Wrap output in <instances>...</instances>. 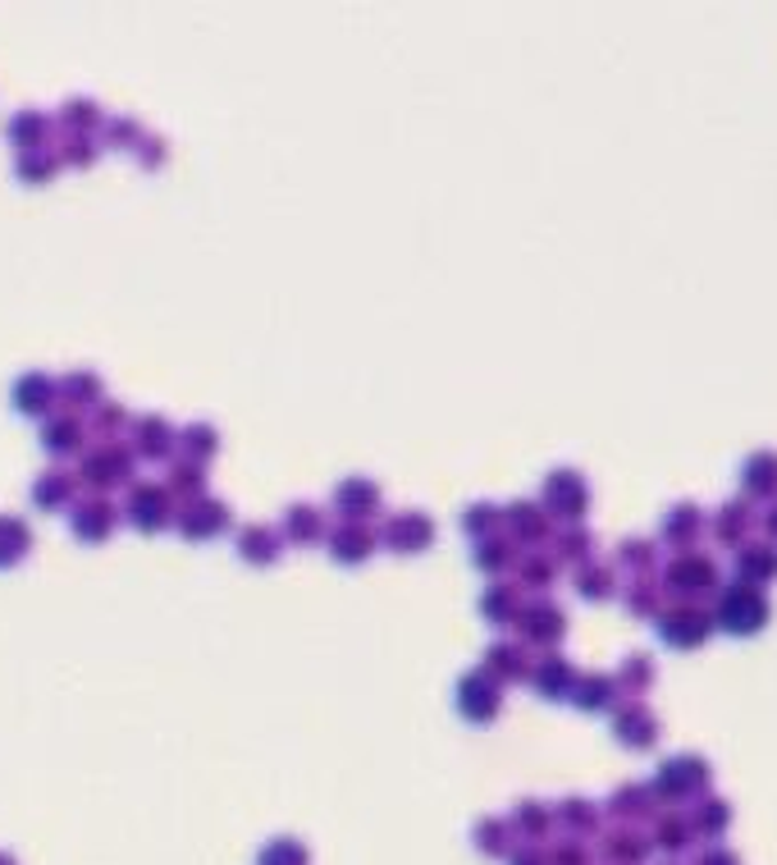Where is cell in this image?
Here are the masks:
<instances>
[{
    "instance_id": "6da1fadb",
    "label": "cell",
    "mask_w": 777,
    "mask_h": 865,
    "mask_svg": "<svg viewBox=\"0 0 777 865\" xmlns=\"http://www.w3.org/2000/svg\"><path fill=\"white\" fill-rule=\"evenodd\" d=\"M714 627L728 632V637H759L773 623V600L759 587H745V581H728V587L714 591Z\"/></svg>"
},
{
    "instance_id": "7a4b0ae2",
    "label": "cell",
    "mask_w": 777,
    "mask_h": 865,
    "mask_svg": "<svg viewBox=\"0 0 777 865\" xmlns=\"http://www.w3.org/2000/svg\"><path fill=\"white\" fill-rule=\"evenodd\" d=\"M134 468L138 458L124 440H111V445H88L78 453V468H73V481L83 486L88 495H111V491H128L134 486Z\"/></svg>"
},
{
    "instance_id": "3957f363",
    "label": "cell",
    "mask_w": 777,
    "mask_h": 865,
    "mask_svg": "<svg viewBox=\"0 0 777 865\" xmlns=\"http://www.w3.org/2000/svg\"><path fill=\"white\" fill-rule=\"evenodd\" d=\"M659 587H663V600H705L722 581H718V564L709 554L686 550V554H672L659 568Z\"/></svg>"
},
{
    "instance_id": "277c9868",
    "label": "cell",
    "mask_w": 777,
    "mask_h": 865,
    "mask_svg": "<svg viewBox=\"0 0 777 865\" xmlns=\"http://www.w3.org/2000/svg\"><path fill=\"white\" fill-rule=\"evenodd\" d=\"M654 627H659V642L672 650H699L718 632L709 604H699V600H668L659 609Z\"/></svg>"
},
{
    "instance_id": "5b68a950",
    "label": "cell",
    "mask_w": 777,
    "mask_h": 865,
    "mask_svg": "<svg viewBox=\"0 0 777 865\" xmlns=\"http://www.w3.org/2000/svg\"><path fill=\"white\" fill-rule=\"evenodd\" d=\"M540 508L563 527H577L590 514V481L577 468H554L540 481Z\"/></svg>"
},
{
    "instance_id": "8992f818",
    "label": "cell",
    "mask_w": 777,
    "mask_h": 865,
    "mask_svg": "<svg viewBox=\"0 0 777 865\" xmlns=\"http://www.w3.org/2000/svg\"><path fill=\"white\" fill-rule=\"evenodd\" d=\"M512 632H517V642H522L526 650L535 646V650L549 655V650H558L567 642V614H563V604H554L549 596H531V600H522V609H517Z\"/></svg>"
},
{
    "instance_id": "52a82bcc",
    "label": "cell",
    "mask_w": 777,
    "mask_h": 865,
    "mask_svg": "<svg viewBox=\"0 0 777 865\" xmlns=\"http://www.w3.org/2000/svg\"><path fill=\"white\" fill-rule=\"evenodd\" d=\"M709 783H714L709 760L695 756V751H682V756H672V760H663V765H659L650 793L659 801H691V797H705Z\"/></svg>"
},
{
    "instance_id": "ba28073f",
    "label": "cell",
    "mask_w": 777,
    "mask_h": 865,
    "mask_svg": "<svg viewBox=\"0 0 777 865\" xmlns=\"http://www.w3.org/2000/svg\"><path fill=\"white\" fill-rule=\"evenodd\" d=\"M119 518L142 537H161L165 527H174V499L161 481H134L119 504Z\"/></svg>"
},
{
    "instance_id": "9c48e42d",
    "label": "cell",
    "mask_w": 777,
    "mask_h": 865,
    "mask_svg": "<svg viewBox=\"0 0 777 865\" xmlns=\"http://www.w3.org/2000/svg\"><path fill=\"white\" fill-rule=\"evenodd\" d=\"M174 531L193 545H206V541L224 537V531H233V508L220 495H201L193 504H178L174 508Z\"/></svg>"
},
{
    "instance_id": "30bf717a",
    "label": "cell",
    "mask_w": 777,
    "mask_h": 865,
    "mask_svg": "<svg viewBox=\"0 0 777 865\" xmlns=\"http://www.w3.org/2000/svg\"><path fill=\"white\" fill-rule=\"evenodd\" d=\"M453 705H457V715H462L466 724L485 728V724H495V719L503 715V687L489 678L485 669H466V673L457 678Z\"/></svg>"
},
{
    "instance_id": "8fae6325",
    "label": "cell",
    "mask_w": 777,
    "mask_h": 865,
    "mask_svg": "<svg viewBox=\"0 0 777 865\" xmlns=\"http://www.w3.org/2000/svg\"><path fill=\"white\" fill-rule=\"evenodd\" d=\"M380 531V550H394L403 558L411 554H426L434 545V518L421 514V508H398V514H389Z\"/></svg>"
},
{
    "instance_id": "7c38bea8",
    "label": "cell",
    "mask_w": 777,
    "mask_h": 865,
    "mask_svg": "<svg viewBox=\"0 0 777 865\" xmlns=\"http://www.w3.org/2000/svg\"><path fill=\"white\" fill-rule=\"evenodd\" d=\"M119 527V504L111 495H78L69 504V531L83 545H106Z\"/></svg>"
},
{
    "instance_id": "4fadbf2b",
    "label": "cell",
    "mask_w": 777,
    "mask_h": 865,
    "mask_svg": "<svg viewBox=\"0 0 777 865\" xmlns=\"http://www.w3.org/2000/svg\"><path fill=\"white\" fill-rule=\"evenodd\" d=\"M554 518L540 508V499H512L503 508V537L517 545V550H544V541H554Z\"/></svg>"
},
{
    "instance_id": "5bb4252c",
    "label": "cell",
    "mask_w": 777,
    "mask_h": 865,
    "mask_svg": "<svg viewBox=\"0 0 777 865\" xmlns=\"http://www.w3.org/2000/svg\"><path fill=\"white\" fill-rule=\"evenodd\" d=\"M128 449H134L138 463H170L178 453V426L161 413L134 417V426H128Z\"/></svg>"
},
{
    "instance_id": "9a60e30c",
    "label": "cell",
    "mask_w": 777,
    "mask_h": 865,
    "mask_svg": "<svg viewBox=\"0 0 777 865\" xmlns=\"http://www.w3.org/2000/svg\"><path fill=\"white\" fill-rule=\"evenodd\" d=\"M608 715H613V737L622 747H631V751H650L659 742V733H663L659 715L645 701H617Z\"/></svg>"
},
{
    "instance_id": "2e32d148",
    "label": "cell",
    "mask_w": 777,
    "mask_h": 865,
    "mask_svg": "<svg viewBox=\"0 0 777 865\" xmlns=\"http://www.w3.org/2000/svg\"><path fill=\"white\" fill-rule=\"evenodd\" d=\"M325 550H329L334 564L357 568V564H367V558L380 550V531L371 522H329Z\"/></svg>"
},
{
    "instance_id": "e0dca14e",
    "label": "cell",
    "mask_w": 777,
    "mask_h": 865,
    "mask_svg": "<svg viewBox=\"0 0 777 865\" xmlns=\"http://www.w3.org/2000/svg\"><path fill=\"white\" fill-rule=\"evenodd\" d=\"M384 508V491L375 476H344L334 486V514L339 522H371Z\"/></svg>"
},
{
    "instance_id": "ac0fdd59",
    "label": "cell",
    "mask_w": 777,
    "mask_h": 865,
    "mask_svg": "<svg viewBox=\"0 0 777 865\" xmlns=\"http://www.w3.org/2000/svg\"><path fill=\"white\" fill-rule=\"evenodd\" d=\"M709 531V518H705V508L699 504H691V499H682V504H672L668 514H663V522H659V541L663 545H672V554H686V550H695V541Z\"/></svg>"
},
{
    "instance_id": "d6986e66",
    "label": "cell",
    "mask_w": 777,
    "mask_h": 865,
    "mask_svg": "<svg viewBox=\"0 0 777 865\" xmlns=\"http://www.w3.org/2000/svg\"><path fill=\"white\" fill-rule=\"evenodd\" d=\"M10 403H14V413L46 422L50 413H56V403H60L56 376H46V371H23V376L14 380V390H10Z\"/></svg>"
},
{
    "instance_id": "ffe728a7",
    "label": "cell",
    "mask_w": 777,
    "mask_h": 865,
    "mask_svg": "<svg viewBox=\"0 0 777 865\" xmlns=\"http://www.w3.org/2000/svg\"><path fill=\"white\" fill-rule=\"evenodd\" d=\"M325 531H329L325 514H321L316 504H306V499L289 504V508L279 514V541H283V545H298V550L321 545V541H325Z\"/></svg>"
},
{
    "instance_id": "44dd1931",
    "label": "cell",
    "mask_w": 777,
    "mask_h": 865,
    "mask_svg": "<svg viewBox=\"0 0 777 865\" xmlns=\"http://www.w3.org/2000/svg\"><path fill=\"white\" fill-rule=\"evenodd\" d=\"M741 499L777 504V449H755L741 463Z\"/></svg>"
},
{
    "instance_id": "7402d4cb",
    "label": "cell",
    "mask_w": 777,
    "mask_h": 865,
    "mask_svg": "<svg viewBox=\"0 0 777 865\" xmlns=\"http://www.w3.org/2000/svg\"><path fill=\"white\" fill-rule=\"evenodd\" d=\"M526 682L535 687L540 701H567V692H572V682H577V665L567 655L549 650V655H540L535 665H531V678Z\"/></svg>"
},
{
    "instance_id": "603a6c76",
    "label": "cell",
    "mask_w": 777,
    "mask_h": 865,
    "mask_svg": "<svg viewBox=\"0 0 777 865\" xmlns=\"http://www.w3.org/2000/svg\"><path fill=\"white\" fill-rule=\"evenodd\" d=\"M42 449L50 458H78L88 449V422L78 413H50L42 422Z\"/></svg>"
},
{
    "instance_id": "cb8c5ba5",
    "label": "cell",
    "mask_w": 777,
    "mask_h": 865,
    "mask_svg": "<svg viewBox=\"0 0 777 865\" xmlns=\"http://www.w3.org/2000/svg\"><path fill=\"white\" fill-rule=\"evenodd\" d=\"M480 669L495 678L499 687H512V682H526L531 678V655L522 642H489L485 655H480Z\"/></svg>"
},
{
    "instance_id": "d4e9b609",
    "label": "cell",
    "mask_w": 777,
    "mask_h": 865,
    "mask_svg": "<svg viewBox=\"0 0 777 865\" xmlns=\"http://www.w3.org/2000/svg\"><path fill=\"white\" fill-rule=\"evenodd\" d=\"M750 531H755V508L745 499H728L718 504V514L709 518V537L722 545V550H741L750 541Z\"/></svg>"
},
{
    "instance_id": "484cf974",
    "label": "cell",
    "mask_w": 777,
    "mask_h": 865,
    "mask_svg": "<svg viewBox=\"0 0 777 865\" xmlns=\"http://www.w3.org/2000/svg\"><path fill=\"white\" fill-rule=\"evenodd\" d=\"M233 550H239V558H243V564H252V568H275V564H279V554H283L279 527H270V522H252V527H243V531H239V541H233Z\"/></svg>"
},
{
    "instance_id": "4316f807",
    "label": "cell",
    "mask_w": 777,
    "mask_h": 865,
    "mask_svg": "<svg viewBox=\"0 0 777 865\" xmlns=\"http://www.w3.org/2000/svg\"><path fill=\"white\" fill-rule=\"evenodd\" d=\"M737 581H745V587H768V581H777V545L773 541H745L737 550Z\"/></svg>"
},
{
    "instance_id": "83f0119b",
    "label": "cell",
    "mask_w": 777,
    "mask_h": 865,
    "mask_svg": "<svg viewBox=\"0 0 777 865\" xmlns=\"http://www.w3.org/2000/svg\"><path fill=\"white\" fill-rule=\"evenodd\" d=\"M567 701H572L581 715H608L617 705V682H613V673H577Z\"/></svg>"
},
{
    "instance_id": "f1b7e54d",
    "label": "cell",
    "mask_w": 777,
    "mask_h": 865,
    "mask_svg": "<svg viewBox=\"0 0 777 865\" xmlns=\"http://www.w3.org/2000/svg\"><path fill=\"white\" fill-rule=\"evenodd\" d=\"M56 394H60V403H65V413H78V417H83V408L92 413L96 403L106 399V390H101V376L88 371V367L65 371V376L56 380Z\"/></svg>"
},
{
    "instance_id": "f546056e",
    "label": "cell",
    "mask_w": 777,
    "mask_h": 865,
    "mask_svg": "<svg viewBox=\"0 0 777 865\" xmlns=\"http://www.w3.org/2000/svg\"><path fill=\"white\" fill-rule=\"evenodd\" d=\"M512 581H517V591H522V596H549V587L558 581V564H554V554H544V550H526V554H517Z\"/></svg>"
},
{
    "instance_id": "4dcf8cb0",
    "label": "cell",
    "mask_w": 777,
    "mask_h": 865,
    "mask_svg": "<svg viewBox=\"0 0 777 865\" xmlns=\"http://www.w3.org/2000/svg\"><path fill=\"white\" fill-rule=\"evenodd\" d=\"M161 486L170 491L174 508H178V504H193V499H201V495H211V481H206V468H201V463H188V458H170Z\"/></svg>"
},
{
    "instance_id": "1f68e13d",
    "label": "cell",
    "mask_w": 777,
    "mask_h": 865,
    "mask_svg": "<svg viewBox=\"0 0 777 865\" xmlns=\"http://www.w3.org/2000/svg\"><path fill=\"white\" fill-rule=\"evenodd\" d=\"M522 591H517V581H508V577H499V581H489V587L480 591V619L489 623V627H512V619H517V609H522Z\"/></svg>"
},
{
    "instance_id": "d6a6232c",
    "label": "cell",
    "mask_w": 777,
    "mask_h": 865,
    "mask_svg": "<svg viewBox=\"0 0 777 865\" xmlns=\"http://www.w3.org/2000/svg\"><path fill=\"white\" fill-rule=\"evenodd\" d=\"M78 499V481L69 468H46L37 481H33V504L42 508V514H60V508H69Z\"/></svg>"
},
{
    "instance_id": "836d02e7",
    "label": "cell",
    "mask_w": 777,
    "mask_h": 865,
    "mask_svg": "<svg viewBox=\"0 0 777 865\" xmlns=\"http://www.w3.org/2000/svg\"><path fill=\"white\" fill-rule=\"evenodd\" d=\"M549 545H554L549 554H554V564H558V568H581V564H590V558H594V531H590L585 522H577V527H558Z\"/></svg>"
},
{
    "instance_id": "e575fe53",
    "label": "cell",
    "mask_w": 777,
    "mask_h": 865,
    "mask_svg": "<svg viewBox=\"0 0 777 865\" xmlns=\"http://www.w3.org/2000/svg\"><path fill=\"white\" fill-rule=\"evenodd\" d=\"M572 591L585 600V604H604L617 596V568L613 564H600V558H590V564L572 568Z\"/></svg>"
},
{
    "instance_id": "d590c367",
    "label": "cell",
    "mask_w": 777,
    "mask_h": 865,
    "mask_svg": "<svg viewBox=\"0 0 777 865\" xmlns=\"http://www.w3.org/2000/svg\"><path fill=\"white\" fill-rule=\"evenodd\" d=\"M56 124H60L65 138H96L101 124H106V115H101V106L92 96H69L60 106V115H56Z\"/></svg>"
},
{
    "instance_id": "8d00e7d4",
    "label": "cell",
    "mask_w": 777,
    "mask_h": 865,
    "mask_svg": "<svg viewBox=\"0 0 777 865\" xmlns=\"http://www.w3.org/2000/svg\"><path fill=\"white\" fill-rule=\"evenodd\" d=\"M654 678H659V665H654V655H645V650L627 655V659L617 665V673H613L617 696H627V701H640V696L654 687Z\"/></svg>"
},
{
    "instance_id": "74e56055",
    "label": "cell",
    "mask_w": 777,
    "mask_h": 865,
    "mask_svg": "<svg viewBox=\"0 0 777 865\" xmlns=\"http://www.w3.org/2000/svg\"><path fill=\"white\" fill-rule=\"evenodd\" d=\"M517 554H522V550H517V545L503 537V531H499V537H489V541H476V545H472V568L499 581L503 573L517 568Z\"/></svg>"
},
{
    "instance_id": "f35d334b",
    "label": "cell",
    "mask_w": 777,
    "mask_h": 865,
    "mask_svg": "<svg viewBox=\"0 0 777 865\" xmlns=\"http://www.w3.org/2000/svg\"><path fill=\"white\" fill-rule=\"evenodd\" d=\"M50 134H56V119L42 115V111H19V115H10V124H5V138H10L19 151H42Z\"/></svg>"
},
{
    "instance_id": "ab89813d",
    "label": "cell",
    "mask_w": 777,
    "mask_h": 865,
    "mask_svg": "<svg viewBox=\"0 0 777 865\" xmlns=\"http://www.w3.org/2000/svg\"><path fill=\"white\" fill-rule=\"evenodd\" d=\"M83 422H88V436H92L96 445H111V440H119V436H124L128 426H134V413H128L124 403H115V399H101Z\"/></svg>"
},
{
    "instance_id": "60d3db41",
    "label": "cell",
    "mask_w": 777,
    "mask_h": 865,
    "mask_svg": "<svg viewBox=\"0 0 777 865\" xmlns=\"http://www.w3.org/2000/svg\"><path fill=\"white\" fill-rule=\"evenodd\" d=\"M220 453V430L211 422H188L184 430H178V453L174 458H188V463H211V458Z\"/></svg>"
},
{
    "instance_id": "b9f144b4",
    "label": "cell",
    "mask_w": 777,
    "mask_h": 865,
    "mask_svg": "<svg viewBox=\"0 0 777 865\" xmlns=\"http://www.w3.org/2000/svg\"><path fill=\"white\" fill-rule=\"evenodd\" d=\"M613 568H627L631 577H654V568H659V541H650V537H627V541H617Z\"/></svg>"
},
{
    "instance_id": "7bdbcfd3",
    "label": "cell",
    "mask_w": 777,
    "mask_h": 865,
    "mask_svg": "<svg viewBox=\"0 0 777 865\" xmlns=\"http://www.w3.org/2000/svg\"><path fill=\"white\" fill-rule=\"evenodd\" d=\"M28 550H33V527L14 514H0V568L23 564Z\"/></svg>"
},
{
    "instance_id": "ee69618b",
    "label": "cell",
    "mask_w": 777,
    "mask_h": 865,
    "mask_svg": "<svg viewBox=\"0 0 777 865\" xmlns=\"http://www.w3.org/2000/svg\"><path fill=\"white\" fill-rule=\"evenodd\" d=\"M462 531H466V541H489V537H499L503 531V508L499 504H489V499H476V504H466L462 508Z\"/></svg>"
},
{
    "instance_id": "f6af8a7d",
    "label": "cell",
    "mask_w": 777,
    "mask_h": 865,
    "mask_svg": "<svg viewBox=\"0 0 777 865\" xmlns=\"http://www.w3.org/2000/svg\"><path fill=\"white\" fill-rule=\"evenodd\" d=\"M622 604H627L631 619H659V609L668 604L659 577H631V587L622 591Z\"/></svg>"
},
{
    "instance_id": "bcb514c9",
    "label": "cell",
    "mask_w": 777,
    "mask_h": 865,
    "mask_svg": "<svg viewBox=\"0 0 777 865\" xmlns=\"http://www.w3.org/2000/svg\"><path fill=\"white\" fill-rule=\"evenodd\" d=\"M554 824H563L567 833H594L600 829V806L585 797H567L554 806Z\"/></svg>"
},
{
    "instance_id": "7dc6e473",
    "label": "cell",
    "mask_w": 777,
    "mask_h": 865,
    "mask_svg": "<svg viewBox=\"0 0 777 865\" xmlns=\"http://www.w3.org/2000/svg\"><path fill=\"white\" fill-rule=\"evenodd\" d=\"M608 810L617 820H640V816H650V810H654V793L645 783H622L617 793L608 797Z\"/></svg>"
},
{
    "instance_id": "c3c4849f",
    "label": "cell",
    "mask_w": 777,
    "mask_h": 865,
    "mask_svg": "<svg viewBox=\"0 0 777 865\" xmlns=\"http://www.w3.org/2000/svg\"><path fill=\"white\" fill-rule=\"evenodd\" d=\"M14 174H19V184H28V188H42V184H50L60 174V161L50 157V151L42 147V151H19V161H14Z\"/></svg>"
},
{
    "instance_id": "681fc988",
    "label": "cell",
    "mask_w": 777,
    "mask_h": 865,
    "mask_svg": "<svg viewBox=\"0 0 777 865\" xmlns=\"http://www.w3.org/2000/svg\"><path fill=\"white\" fill-rule=\"evenodd\" d=\"M142 138H147V129L134 115H111L106 124H101V142H106L111 151H138Z\"/></svg>"
},
{
    "instance_id": "f907efd6",
    "label": "cell",
    "mask_w": 777,
    "mask_h": 865,
    "mask_svg": "<svg viewBox=\"0 0 777 865\" xmlns=\"http://www.w3.org/2000/svg\"><path fill=\"white\" fill-rule=\"evenodd\" d=\"M645 852H650V843H645L636 829H617V833L604 838V856H608L613 865H640Z\"/></svg>"
},
{
    "instance_id": "816d5d0a",
    "label": "cell",
    "mask_w": 777,
    "mask_h": 865,
    "mask_svg": "<svg viewBox=\"0 0 777 865\" xmlns=\"http://www.w3.org/2000/svg\"><path fill=\"white\" fill-rule=\"evenodd\" d=\"M728 820H732V806H728V801H722V797H699L695 816H691V829L714 838V833L728 829Z\"/></svg>"
},
{
    "instance_id": "f5cc1de1",
    "label": "cell",
    "mask_w": 777,
    "mask_h": 865,
    "mask_svg": "<svg viewBox=\"0 0 777 865\" xmlns=\"http://www.w3.org/2000/svg\"><path fill=\"white\" fill-rule=\"evenodd\" d=\"M508 824H512V829H522L526 838H544V833L554 829V810L544 806V801H522V806L512 810V820H508Z\"/></svg>"
},
{
    "instance_id": "db71d44e",
    "label": "cell",
    "mask_w": 777,
    "mask_h": 865,
    "mask_svg": "<svg viewBox=\"0 0 777 865\" xmlns=\"http://www.w3.org/2000/svg\"><path fill=\"white\" fill-rule=\"evenodd\" d=\"M691 838H695V829L686 816H663L654 824V847H663V852H686Z\"/></svg>"
},
{
    "instance_id": "11a10c76",
    "label": "cell",
    "mask_w": 777,
    "mask_h": 865,
    "mask_svg": "<svg viewBox=\"0 0 777 865\" xmlns=\"http://www.w3.org/2000/svg\"><path fill=\"white\" fill-rule=\"evenodd\" d=\"M256 865H306V847L298 843V838H275V843L262 847Z\"/></svg>"
},
{
    "instance_id": "9f6ffc18",
    "label": "cell",
    "mask_w": 777,
    "mask_h": 865,
    "mask_svg": "<svg viewBox=\"0 0 777 865\" xmlns=\"http://www.w3.org/2000/svg\"><path fill=\"white\" fill-rule=\"evenodd\" d=\"M96 138H60V151H56V161L60 165H69V170H88L92 161H96Z\"/></svg>"
},
{
    "instance_id": "6f0895ef",
    "label": "cell",
    "mask_w": 777,
    "mask_h": 865,
    "mask_svg": "<svg viewBox=\"0 0 777 865\" xmlns=\"http://www.w3.org/2000/svg\"><path fill=\"white\" fill-rule=\"evenodd\" d=\"M508 838H512V824L508 820H480L476 824V847L489 852V856H503L508 852Z\"/></svg>"
},
{
    "instance_id": "680465c9",
    "label": "cell",
    "mask_w": 777,
    "mask_h": 865,
    "mask_svg": "<svg viewBox=\"0 0 777 865\" xmlns=\"http://www.w3.org/2000/svg\"><path fill=\"white\" fill-rule=\"evenodd\" d=\"M165 157H170L165 138H151V134H147V138L138 142V161H142L147 170H161V165H165Z\"/></svg>"
},
{
    "instance_id": "91938a15",
    "label": "cell",
    "mask_w": 777,
    "mask_h": 865,
    "mask_svg": "<svg viewBox=\"0 0 777 865\" xmlns=\"http://www.w3.org/2000/svg\"><path fill=\"white\" fill-rule=\"evenodd\" d=\"M549 865H590V856H585L581 843H563V847L549 852Z\"/></svg>"
},
{
    "instance_id": "94428289",
    "label": "cell",
    "mask_w": 777,
    "mask_h": 865,
    "mask_svg": "<svg viewBox=\"0 0 777 865\" xmlns=\"http://www.w3.org/2000/svg\"><path fill=\"white\" fill-rule=\"evenodd\" d=\"M755 527H764V541H773V545H777V504H768V508H764V518H759Z\"/></svg>"
},
{
    "instance_id": "6125c7cd",
    "label": "cell",
    "mask_w": 777,
    "mask_h": 865,
    "mask_svg": "<svg viewBox=\"0 0 777 865\" xmlns=\"http://www.w3.org/2000/svg\"><path fill=\"white\" fill-rule=\"evenodd\" d=\"M508 865H549V856L535 852V847H522V852H512V861H508Z\"/></svg>"
},
{
    "instance_id": "be15d7a7",
    "label": "cell",
    "mask_w": 777,
    "mask_h": 865,
    "mask_svg": "<svg viewBox=\"0 0 777 865\" xmlns=\"http://www.w3.org/2000/svg\"><path fill=\"white\" fill-rule=\"evenodd\" d=\"M699 865H737V856H732V852H709Z\"/></svg>"
},
{
    "instance_id": "e7e4bbea",
    "label": "cell",
    "mask_w": 777,
    "mask_h": 865,
    "mask_svg": "<svg viewBox=\"0 0 777 865\" xmlns=\"http://www.w3.org/2000/svg\"><path fill=\"white\" fill-rule=\"evenodd\" d=\"M0 865H10V856H0Z\"/></svg>"
}]
</instances>
